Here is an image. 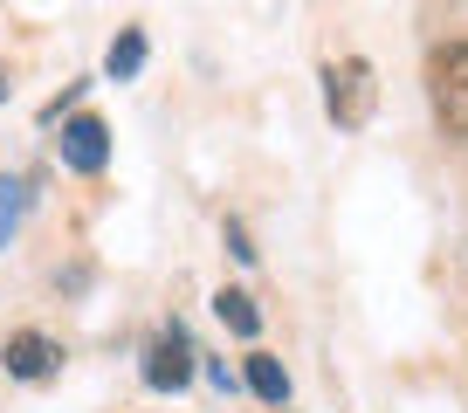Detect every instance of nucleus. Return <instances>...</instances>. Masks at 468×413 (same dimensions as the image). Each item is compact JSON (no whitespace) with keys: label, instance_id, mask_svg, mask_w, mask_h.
I'll return each instance as SVG.
<instances>
[{"label":"nucleus","instance_id":"obj_1","mask_svg":"<svg viewBox=\"0 0 468 413\" xmlns=\"http://www.w3.org/2000/svg\"><path fill=\"white\" fill-rule=\"evenodd\" d=\"M427 103H434V124L468 145V42H448L427 56Z\"/></svg>","mask_w":468,"mask_h":413},{"label":"nucleus","instance_id":"obj_2","mask_svg":"<svg viewBox=\"0 0 468 413\" xmlns=\"http://www.w3.org/2000/svg\"><path fill=\"white\" fill-rule=\"evenodd\" d=\"M372 103H379V83H372V62L366 56L324 62V111H331L337 132H366V124H372Z\"/></svg>","mask_w":468,"mask_h":413},{"label":"nucleus","instance_id":"obj_3","mask_svg":"<svg viewBox=\"0 0 468 413\" xmlns=\"http://www.w3.org/2000/svg\"><path fill=\"white\" fill-rule=\"evenodd\" d=\"M193 358H200V352H193L186 324L173 317V324H165L159 338H152V352H145V386H152V393H186V386H193V372H200Z\"/></svg>","mask_w":468,"mask_h":413},{"label":"nucleus","instance_id":"obj_4","mask_svg":"<svg viewBox=\"0 0 468 413\" xmlns=\"http://www.w3.org/2000/svg\"><path fill=\"white\" fill-rule=\"evenodd\" d=\"M56 159L69 165V173H103L111 165V124L97 118V111H76V118H56Z\"/></svg>","mask_w":468,"mask_h":413},{"label":"nucleus","instance_id":"obj_5","mask_svg":"<svg viewBox=\"0 0 468 413\" xmlns=\"http://www.w3.org/2000/svg\"><path fill=\"white\" fill-rule=\"evenodd\" d=\"M0 365H7V379H48V372H62V344L48 338V331H15V338L0 344Z\"/></svg>","mask_w":468,"mask_h":413},{"label":"nucleus","instance_id":"obj_6","mask_svg":"<svg viewBox=\"0 0 468 413\" xmlns=\"http://www.w3.org/2000/svg\"><path fill=\"white\" fill-rule=\"evenodd\" d=\"M241 379H249V393L262 399V407H282V399H290V372H282V358H269V352H249Z\"/></svg>","mask_w":468,"mask_h":413},{"label":"nucleus","instance_id":"obj_7","mask_svg":"<svg viewBox=\"0 0 468 413\" xmlns=\"http://www.w3.org/2000/svg\"><path fill=\"white\" fill-rule=\"evenodd\" d=\"M214 317L234 331V338H262V310H255L249 290H214Z\"/></svg>","mask_w":468,"mask_h":413},{"label":"nucleus","instance_id":"obj_8","mask_svg":"<svg viewBox=\"0 0 468 413\" xmlns=\"http://www.w3.org/2000/svg\"><path fill=\"white\" fill-rule=\"evenodd\" d=\"M145 28H117V42H111V56H103V76H111V83H132L138 69H145Z\"/></svg>","mask_w":468,"mask_h":413},{"label":"nucleus","instance_id":"obj_9","mask_svg":"<svg viewBox=\"0 0 468 413\" xmlns=\"http://www.w3.org/2000/svg\"><path fill=\"white\" fill-rule=\"evenodd\" d=\"M15 221H21V179H7V173H0V249H7Z\"/></svg>","mask_w":468,"mask_h":413},{"label":"nucleus","instance_id":"obj_10","mask_svg":"<svg viewBox=\"0 0 468 413\" xmlns=\"http://www.w3.org/2000/svg\"><path fill=\"white\" fill-rule=\"evenodd\" d=\"M228 249H234V262H255V249H249V228H241V221H228Z\"/></svg>","mask_w":468,"mask_h":413},{"label":"nucleus","instance_id":"obj_11","mask_svg":"<svg viewBox=\"0 0 468 413\" xmlns=\"http://www.w3.org/2000/svg\"><path fill=\"white\" fill-rule=\"evenodd\" d=\"M7 90H15V83H7V69H0V103H7Z\"/></svg>","mask_w":468,"mask_h":413}]
</instances>
